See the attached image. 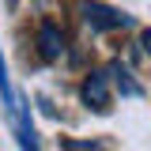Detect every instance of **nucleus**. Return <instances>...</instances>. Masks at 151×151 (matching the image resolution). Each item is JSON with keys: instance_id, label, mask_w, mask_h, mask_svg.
Returning <instances> with one entry per match:
<instances>
[{"instance_id": "obj_1", "label": "nucleus", "mask_w": 151, "mask_h": 151, "mask_svg": "<svg viewBox=\"0 0 151 151\" xmlns=\"http://www.w3.org/2000/svg\"><path fill=\"white\" fill-rule=\"evenodd\" d=\"M76 8H79V19H83V23H87L91 30H98V34H106V30H125V27H132V19L125 15V12H117V8L102 4V0H79Z\"/></svg>"}, {"instance_id": "obj_3", "label": "nucleus", "mask_w": 151, "mask_h": 151, "mask_svg": "<svg viewBox=\"0 0 151 151\" xmlns=\"http://www.w3.org/2000/svg\"><path fill=\"white\" fill-rule=\"evenodd\" d=\"M38 53L45 57V60H60V53H64V34H60L57 23H42L38 27Z\"/></svg>"}, {"instance_id": "obj_2", "label": "nucleus", "mask_w": 151, "mask_h": 151, "mask_svg": "<svg viewBox=\"0 0 151 151\" xmlns=\"http://www.w3.org/2000/svg\"><path fill=\"white\" fill-rule=\"evenodd\" d=\"M79 98H83L87 110L110 113V110H113V83H110V72H87L83 87H79Z\"/></svg>"}, {"instance_id": "obj_4", "label": "nucleus", "mask_w": 151, "mask_h": 151, "mask_svg": "<svg viewBox=\"0 0 151 151\" xmlns=\"http://www.w3.org/2000/svg\"><path fill=\"white\" fill-rule=\"evenodd\" d=\"M110 83L125 94V98H136V94H140V83L132 79L129 64H121V60H113V64H110Z\"/></svg>"}, {"instance_id": "obj_5", "label": "nucleus", "mask_w": 151, "mask_h": 151, "mask_svg": "<svg viewBox=\"0 0 151 151\" xmlns=\"http://www.w3.org/2000/svg\"><path fill=\"white\" fill-rule=\"evenodd\" d=\"M64 147H76V151H91V147H98V144H91V140H64Z\"/></svg>"}, {"instance_id": "obj_6", "label": "nucleus", "mask_w": 151, "mask_h": 151, "mask_svg": "<svg viewBox=\"0 0 151 151\" xmlns=\"http://www.w3.org/2000/svg\"><path fill=\"white\" fill-rule=\"evenodd\" d=\"M140 49H144V57H151V27L140 30Z\"/></svg>"}]
</instances>
